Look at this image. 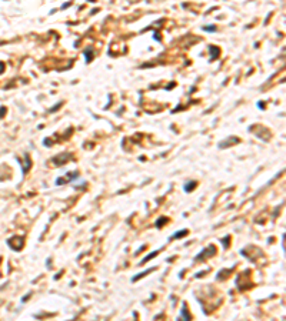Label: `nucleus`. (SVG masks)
<instances>
[{
    "label": "nucleus",
    "instance_id": "nucleus-7",
    "mask_svg": "<svg viewBox=\"0 0 286 321\" xmlns=\"http://www.w3.org/2000/svg\"><path fill=\"white\" fill-rule=\"evenodd\" d=\"M62 104H63L62 101H60V103H57V104H56L55 107H53V109H50V111H52V113H53V111H56V110H57V109H59V107H62Z\"/></svg>",
    "mask_w": 286,
    "mask_h": 321
},
{
    "label": "nucleus",
    "instance_id": "nucleus-4",
    "mask_svg": "<svg viewBox=\"0 0 286 321\" xmlns=\"http://www.w3.org/2000/svg\"><path fill=\"white\" fill-rule=\"evenodd\" d=\"M186 234H187V230H183V231H180V233H175V234L172 236V238H180V237L186 236Z\"/></svg>",
    "mask_w": 286,
    "mask_h": 321
},
{
    "label": "nucleus",
    "instance_id": "nucleus-5",
    "mask_svg": "<svg viewBox=\"0 0 286 321\" xmlns=\"http://www.w3.org/2000/svg\"><path fill=\"white\" fill-rule=\"evenodd\" d=\"M205 31H216L217 29H216V26H205V27H202Z\"/></svg>",
    "mask_w": 286,
    "mask_h": 321
},
{
    "label": "nucleus",
    "instance_id": "nucleus-8",
    "mask_svg": "<svg viewBox=\"0 0 286 321\" xmlns=\"http://www.w3.org/2000/svg\"><path fill=\"white\" fill-rule=\"evenodd\" d=\"M3 69H5V64H3V63H2V61H0V74H2V73H3Z\"/></svg>",
    "mask_w": 286,
    "mask_h": 321
},
{
    "label": "nucleus",
    "instance_id": "nucleus-2",
    "mask_svg": "<svg viewBox=\"0 0 286 321\" xmlns=\"http://www.w3.org/2000/svg\"><path fill=\"white\" fill-rule=\"evenodd\" d=\"M209 50H210L212 60H216V59H217V56H219V53H220V51H219V49H217L216 46H210V49H209Z\"/></svg>",
    "mask_w": 286,
    "mask_h": 321
},
{
    "label": "nucleus",
    "instance_id": "nucleus-6",
    "mask_svg": "<svg viewBox=\"0 0 286 321\" xmlns=\"http://www.w3.org/2000/svg\"><path fill=\"white\" fill-rule=\"evenodd\" d=\"M153 256H157V251H155V253H152V254H149V256L146 257L145 260L142 261V264H143V263H146V261H147V260H150V258H152V257H153Z\"/></svg>",
    "mask_w": 286,
    "mask_h": 321
},
{
    "label": "nucleus",
    "instance_id": "nucleus-1",
    "mask_svg": "<svg viewBox=\"0 0 286 321\" xmlns=\"http://www.w3.org/2000/svg\"><path fill=\"white\" fill-rule=\"evenodd\" d=\"M93 53H95L93 47H86V50H85V57H86V61H87V63H90V61L93 60Z\"/></svg>",
    "mask_w": 286,
    "mask_h": 321
},
{
    "label": "nucleus",
    "instance_id": "nucleus-3",
    "mask_svg": "<svg viewBox=\"0 0 286 321\" xmlns=\"http://www.w3.org/2000/svg\"><path fill=\"white\" fill-rule=\"evenodd\" d=\"M230 139H232V140L226 141V143H219V147H220V149H222V147L225 149V147H227V146L232 144V143H237V141H239V140H237V137H230Z\"/></svg>",
    "mask_w": 286,
    "mask_h": 321
}]
</instances>
